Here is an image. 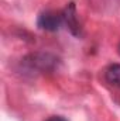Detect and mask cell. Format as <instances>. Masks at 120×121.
I'll list each match as a JSON object with an SVG mask.
<instances>
[{
  "mask_svg": "<svg viewBox=\"0 0 120 121\" xmlns=\"http://www.w3.org/2000/svg\"><path fill=\"white\" fill-rule=\"evenodd\" d=\"M37 24L41 30L45 31H58L64 24V14L55 11H44L40 14Z\"/></svg>",
  "mask_w": 120,
  "mask_h": 121,
  "instance_id": "obj_1",
  "label": "cell"
},
{
  "mask_svg": "<svg viewBox=\"0 0 120 121\" xmlns=\"http://www.w3.org/2000/svg\"><path fill=\"white\" fill-rule=\"evenodd\" d=\"M64 14V23L68 26V28L71 30V32L74 35H79V24H78V20H76V11H75V6L71 3L65 11L62 13Z\"/></svg>",
  "mask_w": 120,
  "mask_h": 121,
  "instance_id": "obj_2",
  "label": "cell"
},
{
  "mask_svg": "<svg viewBox=\"0 0 120 121\" xmlns=\"http://www.w3.org/2000/svg\"><path fill=\"white\" fill-rule=\"evenodd\" d=\"M105 79L109 85L115 86V87H120V65L115 63L110 65L106 70H105Z\"/></svg>",
  "mask_w": 120,
  "mask_h": 121,
  "instance_id": "obj_3",
  "label": "cell"
},
{
  "mask_svg": "<svg viewBox=\"0 0 120 121\" xmlns=\"http://www.w3.org/2000/svg\"><path fill=\"white\" fill-rule=\"evenodd\" d=\"M45 121H68V120L61 117V116H52V117H50L48 120H45Z\"/></svg>",
  "mask_w": 120,
  "mask_h": 121,
  "instance_id": "obj_4",
  "label": "cell"
},
{
  "mask_svg": "<svg viewBox=\"0 0 120 121\" xmlns=\"http://www.w3.org/2000/svg\"><path fill=\"white\" fill-rule=\"evenodd\" d=\"M119 54H120V45H119Z\"/></svg>",
  "mask_w": 120,
  "mask_h": 121,
  "instance_id": "obj_5",
  "label": "cell"
}]
</instances>
